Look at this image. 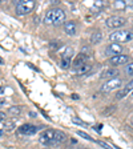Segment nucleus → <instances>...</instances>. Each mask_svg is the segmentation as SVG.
Returning <instances> with one entry per match:
<instances>
[{
    "label": "nucleus",
    "instance_id": "f3484780",
    "mask_svg": "<svg viewBox=\"0 0 133 149\" xmlns=\"http://www.w3.org/2000/svg\"><path fill=\"white\" fill-rule=\"evenodd\" d=\"M77 134L80 137H83V139H85V140H88V141H95V143H96V140H93L92 137L89 136V134H87L85 133V132H81V130H77Z\"/></svg>",
    "mask_w": 133,
    "mask_h": 149
},
{
    "label": "nucleus",
    "instance_id": "9d476101",
    "mask_svg": "<svg viewBox=\"0 0 133 149\" xmlns=\"http://www.w3.org/2000/svg\"><path fill=\"white\" fill-rule=\"evenodd\" d=\"M128 60H129V57L127 55H118V56H115V57H111L109 61L113 65H123L125 63H128Z\"/></svg>",
    "mask_w": 133,
    "mask_h": 149
},
{
    "label": "nucleus",
    "instance_id": "6e6552de",
    "mask_svg": "<svg viewBox=\"0 0 133 149\" xmlns=\"http://www.w3.org/2000/svg\"><path fill=\"white\" fill-rule=\"evenodd\" d=\"M121 52H123V45H120V44H116V43L109 44V45L107 47V49H105L107 55L112 56V57L121 55Z\"/></svg>",
    "mask_w": 133,
    "mask_h": 149
},
{
    "label": "nucleus",
    "instance_id": "423d86ee",
    "mask_svg": "<svg viewBox=\"0 0 133 149\" xmlns=\"http://www.w3.org/2000/svg\"><path fill=\"white\" fill-rule=\"evenodd\" d=\"M72 53H73V49L67 47L65 48V52L61 55V60H60V65H61L63 69H67L71 65V57H72Z\"/></svg>",
    "mask_w": 133,
    "mask_h": 149
},
{
    "label": "nucleus",
    "instance_id": "f03ea898",
    "mask_svg": "<svg viewBox=\"0 0 133 149\" xmlns=\"http://www.w3.org/2000/svg\"><path fill=\"white\" fill-rule=\"evenodd\" d=\"M65 20V12L60 8H52L44 16V23L48 25H57Z\"/></svg>",
    "mask_w": 133,
    "mask_h": 149
},
{
    "label": "nucleus",
    "instance_id": "4be33fe9",
    "mask_svg": "<svg viewBox=\"0 0 133 149\" xmlns=\"http://www.w3.org/2000/svg\"><path fill=\"white\" fill-rule=\"evenodd\" d=\"M130 124H132V125H133V117H132V120H130Z\"/></svg>",
    "mask_w": 133,
    "mask_h": 149
},
{
    "label": "nucleus",
    "instance_id": "20e7f679",
    "mask_svg": "<svg viewBox=\"0 0 133 149\" xmlns=\"http://www.w3.org/2000/svg\"><path fill=\"white\" fill-rule=\"evenodd\" d=\"M15 6H16V13L22 16L32 12V9L35 8L36 3L33 0H20V1H16Z\"/></svg>",
    "mask_w": 133,
    "mask_h": 149
},
{
    "label": "nucleus",
    "instance_id": "5701e85b",
    "mask_svg": "<svg viewBox=\"0 0 133 149\" xmlns=\"http://www.w3.org/2000/svg\"><path fill=\"white\" fill-rule=\"evenodd\" d=\"M132 97H133V92H132Z\"/></svg>",
    "mask_w": 133,
    "mask_h": 149
},
{
    "label": "nucleus",
    "instance_id": "ddd939ff",
    "mask_svg": "<svg viewBox=\"0 0 133 149\" xmlns=\"http://www.w3.org/2000/svg\"><path fill=\"white\" fill-rule=\"evenodd\" d=\"M118 74V71L117 69H108V71H105L104 73H102V76L101 77H111V80L112 79H116V76Z\"/></svg>",
    "mask_w": 133,
    "mask_h": 149
},
{
    "label": "nucleus",
    "instance_id": "0eeeda50",
    "mask_svg": "<svg viewBox=\"0 0 133 149\" xmlns=\"http://www.w3.org/2000/svg\"><path fill=\"white\" fill-rule=\"evenodd\" d=\"M105 23L109 28H120L125 24V19L121 17V16H111V17L107 19Z\"/></svg>",
    "mask_w": 133,
    "mask_h": 149
},
{
    "label": "nucleus",
    "instance_id": "4468645a",
    "mask_svg": "<svg viewBox=\"0 0 133 149\" xmlns=\"http://www.w3.org/2000/svg\"><path fill=\"white\" fill-rule=\"evenodd\" d=\"M91 68H92V65H89L87 63V64H84L83 67H80V68L77 69V73L80 74V76H81V74H85V73H88V72L91 71Z\"/></svg>",
    "mask_w": 133,
    "mask_h": 149
},
{
    "label": "nucleus",
    "instance_id": "dca6fc26",
    "mask_svg": "<svg viewBox=\"0 0 133 149\" xmlns=\"http://www.w3.org/2000/svg\"><path fill=\"white\" fill-rule=\"evenodd\" d=\"M4 128L7 130H11L15 128V124L13 123H7V121H6V124H4V121H1V130H4Z\"/></svg>",
    "mask_w": 133,
    "mask_h": 149
},
{
    "label": "nucleus",
    "instance_id": "7ed1b4c3",
    "mask_svg": "<svg viewBox=\"0 0 133 149\" xmlns=\"http://www.w3.org/2000/svg\"><path fill=\"white\" fill-rule=\"evenodd\" d=\"M109 40L112 43H127L133 40V33L127 29H117L109 35Z\"/></svg>",
    "mask_w": 133,
    "mask_h": 149
},
{
    "label": "nucleus",
    "instance_id": "f257e3e1",
    "mask_svg": "<svg viewBox=\"0 0 133 149\" xmlns=\"http://www.w3.org/2000/svg\"><path fill=\"white\" fill-rule=\"evenodd\" d=\"M39 141L43 145H56V144H61L67 141V134L61 130H55V129H48L41 132L39 136Z\"/></svg>",
    "mask_w": 133,
    "mask_h": 149
},
{
    "label": "nucleus",
    "instance_id": "aec40b11",
    "mask_svg": "<svg viewBox=\"0 0 133 149\" xmlns=\"http://www.w3.org/2000/svg\"><path fill=\"white\" fill-rule=\"evenodd\" d=\"M96 143H97V144H99V145H101V146H102V148H105V149H112V148H111V146H109V145H108V144H105V143H101V141H96Z\"/></svg>",
    "mask_w": 133,
    "mask_h": 149
},
{
    "label": "nucleus",
    "instance_id": "412c9836",
    "mask_svg": "<svg viewBox=\"0 0 133 149\" xmlns=\"http://www.w3.org/2000/svg\"><path fill=\"white\" fill-rule=\"evenodd\" d=\"M72 99H75V100H76V99H79V96H77V95H75V93H73V95H72Z\"/></svg>",
    "mask_w": 133,
    "mask_h": 149
},
{
    "label": "nucleus",
    "instance_id": "39448f33",
    "mask_svg": "<svg viewBox=\"0 0 133 149\" xmlns=\"http://www.w3.org/2000/svg\"><path fill=\"white\" fill-rule=\"evenodd\" d=\"M123 85V81L120 79H112V80L107 81L105 84L101 85V92H111L113 89H117Z\"/></svg>",
    "mask_w": 133,
    "mask_h": 149
},
{
    "label": "nucleus",
    "instance_id": "f8f14e48",
    "mask_svg": "<svg viewBox=\"0 0 133 149\" xmlns=\"http://www.w3.org/2000/svg\"><path fill=\"white\" fill-rule=\"evenodd\" d=\"M130 91H133V80H132V81H129V83H128L127 85H125V87L123 88V89L118 91L117 95H116V97H117V99H123V97L127 96V95L130 92Z\"/></svg>",
    "mask_w": 133,
    "mask_h": 149
},
{
    "label": "nucleus",
    "instance_id": "1a4fd4ad",
    "mask_svg": "<svg viewBox=\"0 0 133 149\" xmlns=\"http://www.w3.org/2000/svg\"><path fill=\"white\" fill-rule=\"evenodd\" d=\"M19 133L20 134H27V136H32V134H35L37 132V127H35V125L32 124H24L22 125V127L19 128Z\"/></svg>",
    "mask_w": 133,
    "mask_h": 149
},
{
    "label": "nucleus",
    "instance_id": "2eb2a0df",
    "mask_svg": "<svg viewBox=\"0 0 133 149\" xmlns=\"http://www.w3.org/2000/svg\"><path fill=\"white\" fill-rule=\"evenodd\" d=\"M101 33H99V32H96V33H93L92 37H91V41H92V44H97L99 41H101Z\"/></svg>",
    "mask_w": 133,
    "mask_h": 149
},
{
    "label": "nucleus",
    "instance_id": "9b49d317",
    "mask_svg": "<svg viewBox=\"0 0 133 149\" xmlns=\"http://www.w3.org/2000/svg\"><path fill=\"white\" fill-rule=\"evenodd\" d=\"M64 31H65V33L69 35V36H73V35H76V31H77L76 23H75V22L64 23Z\"/></svg>",
    "mask_w": 133,
    "mask_h": 149
},
{
    "label": "nucleus",
    "instance_id": "a211bd4d",
    "mask_svg": "<svg viewBox=\"0 0 133 149\" xmlns=\"http://www.w3.org/2000/svg\"><path fill=\"white\" fill-rule=\"evenodd\" d=\"M9 113L11 115H19L20 113V108L19 107H12V108H9Z\"/></svg>",
    "mask_w": 133,
    "mask_h": 149
},
{
    "label": "nucleus",
    "instance_id": "6ab92c4d",
    "mask_svg": "<svg viewBox=\"0 0 133 149\" xmlns=\"http://www.w3.org/2000/svg\"><path fill=\"white\" fill-rule=\"evenodd\" d=\"M127 73L130 74V76H133V63H130V64L127 65Z\"/></svg>",
    "mask_w": 133,
    "mask_h": 149
}]
</instances>
